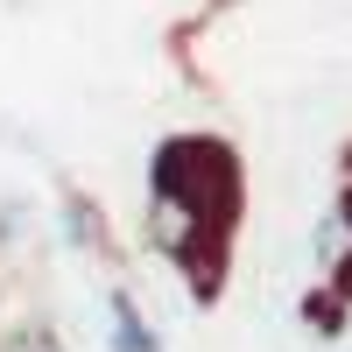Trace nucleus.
I'll return each mask as SVG.
<instances>
[{
  "label": "nucleus",
  "mask_w": 352,
  "mask_h": 352,
  "mask_svg": "<svg viewBox=\"0 0 352 352\" xmlns=\"http://www.w3.org/2000/svg\"><path fill=\"white\" fill-rule=\"evenodd\" d=\"M240 155L219 134H169L155 162H148V212L184 219V226H212V232H240Z\"/></svg>",
  "instance_id": "1"
},
{
  "label": "nucleus",
  "mask_w": 352,
  "mask_h": 352,
  "mask_svg": "<svg viewBox=\"0 0 352 352\" xmlns=\"http://www.w3.org/2000/svg\"><path fill=\"white\" fill-rule=\"evenodd\" d=\"M106 317H113V352H169L127 289H106Z\"/></svg>",
  "instance_id": "2"
},
{
  "label": "nucleus",
  "mask_w": 352,
  "mask_h": 352,
  "mask_svg": "<svg viewBox=\"0 0 352 352\" xmlns=\"http://www.w3.org/2000/svg\"><path fill=\"white\" fill-rule=\"evenodd\" d=\"M64 232H71V247H92L99 261H113L120 247H113V232H106V212L85 190H64Z\"/></svg>",
  "instance_id": "3"
},
{
  "label": "nucleus",
  "mask_w": 352,
  "mask_h": 352,
  "mask_svg": "<svg viewBox=\"0 0 352 352\" xmlns=\"http://www.w3.org/2000/svg\"><path fill=\"white\" fill-rule=\"evenodd\" d=\"M296 317H303V331H317V338H345V324H352V310H345V303L331 296L324 282H317V289H303Z\"/></svg>",
  "instance_id": "4"
},
{
  "label": "nucleus",
  "mask_w": 352,
  "mask_h": 352,
  "mask_svg": "<svg viewBox=\"0 0 352 352\" xmlns=\"http://www.w3.org/2000/svg\"><path fill=\"white\" fill-rule=\"evenodd\" d=\"M324 289H331V296L352 310V247H345V254H331V275H324Z\"/></svg>",
  "instance_id": "5"
},
{
  "label": "nucleus",
  "mask_w": 352,
  "mask_h": 352,
  "mask_svg": "<svg viewBox=\"0 0 352 352\" xmlns=\"http://www.w3.org/2000/svg\"><path fill=\"white\" fill-rule=\"evenodd\" d=\"M338 226H345V232H352V184H345V190H338Z\"/></svg>",
  "instance_id": "6"
}]
</instances>
